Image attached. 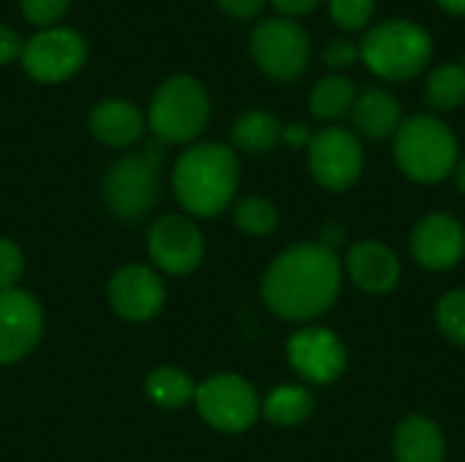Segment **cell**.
Segmentation results:
<instances>
[{"label":"cell","instance_id":"cell-29","mask_svg":"<svg viewBox=\"0 0 465 462\" xmlns=\"http://www.w3.org/2000/svg\"><path fill=\"white\" fill-rule=\"evenodd\" d=\"M22 272H25L22 251L11 240H3L0 237V291L14 289L19 283Z\"/></svg>","mask_w":465,"mask_h":462},{"label":"cell","instance_id":"cell-16","mask_svg":"<svg viewBox=\"0 0 465 462\" xmlns=\"http://www.w3.org/2000/svg\"><path fill=\"white\" fill-rule=\"evenodd\" d=\"M401 272L403 267L398 253L381 240L351 242L343 259V275H349V280L371 297L395 291L401 283Z\"/></svg>","mask_w":465,"mask_h":462},{"label":"cell","instance_id":"cell-19","mask_svg":"<svg viewBox=\"0 0 465 462\" xmlns=\"http://www.w3.org/2000/svg\"><path fill=\"white\" fill-rule=\"evenodd\" d=\"M144 131L139 109L123 98H106L90 112V133L106 147H128Z\"/></svg>","mask_w":465,"mask_h":462},{"label":"cell","instance_id":"cell-27","mask_svg":"<svg viewBox=\"0 0 465 462\" xmlns=\"http://www.w3.org/2000/svg\"><path fill=\"white\" fill-rule=\"evenodd\" d=\"M376 14V0H330V16L341 30H362Z\"/></svg>","mask_w":465,"mask_h":462},{"label":"cell","instance_id":"cell-37","mask_svg":"<svg viewBox=\"0 0 465 462\" xmlns=\"http://www.w3.org/2000/svg\"><path fill=\"white\" fill-rule=\"evenodd\" d=\"M452 177H455V185H458V191H460V193L465 196V158L460 161V163H458V169H455V174H452Z\"/></svg>","mask_w":465,"mask_h":462},{"label":"cell","instance_id":"cell-23","mask_svg":"<svg viewBox=\"0 0 465 462\" xmlns=\"http://www.w3.org/2000/svg\"><path fill=\"white\" fill-rule=\"evenodd\" d=\"M425 103L433 112H455L465 103V65L444 63L425 82Z\"/></svg>","mask_w":465,"mask_h":462},{"label":"cell","instance_id":"cell-20","mask_svg":"<svg viewBox=\"0 0 465 462\" xmlns=\"http://www.w3.org/2000/svg\"><path fill=\"white\" fill-rule=\"evenodd\" d=\"M316 411V395L305 384H281L267 392L262 403V417L278 428H297Z\"/></svg>","mask_w":465,"mask_h":462},{"label":"cell","instance_id":"cell-22","mask_svg":"<svg viewBox=\"0 0 465 462\" xmlns=\"http://www.w3.org/2000/svg\"><path fill=\"white\" fill-rule=\"evenodd\" d=\"M354 101H357L354 82L341 74H332V76H324L316 82V87L311 90V98H308V109L316 120L332 123V120L351 114Z\"/></svg>","mask_w":465,"mask_h":462},{"label":"cell","instance_id":"cell-5","mask_svg":"<svg viewBox=\"0 0 465 462\" xmlns=\"http://www.w3.org/2000/svg\"><path fill=\"white\" fill-rule=\"evenodd\" d=\"M210 120V98L199 79L193 76H172L166 79L153 101L147 123L153 133L166 144L193 142Z\"/></svg>","mask_w":465,"mask_h":462},{"label":"cell","instance_id":"cell-10","mask_svg":"<svg viewBox=\"0 0 465 462\" xmlns=\"http://www.w3.org/2000/svg\"><path fill=\"white\" fill-rule=\"evenodd\" d=\"M87 57L84 38L71 27H49L35 33L22 46V65L30 79L41 84H57L71 79Z\"/></svg>","mask_w":465,"mask_h":462},{"label":"cell","instance_id":"cell-31","mask_svg":"<svg viewBox=\"0 0 465 462\" xmlns=\"http://www.w3.org/2000/svg\"><path fill=\"white\" fill-rule=\"evenodd\" d=\"M215 3L234 19H253L262 14L267 0H215Z\"/></svg>","mask_w":465,"mask_h":462},{"label":"cell","instance_id":"cell-21","mask_svg":"<svg viewBox=\"0 0 465 462\" xmlns=\"http://www.w3.org/2000/svg\"><path fill=\"white\" fill-rule=\"evenodd\" d=\"M281 131H283V125L272 112L251 109L237 117L234 128H232V142L242 152L262 155V152H270L281 142Z\"/></svg>","mask_w":465,"mask_h":462},{"label":"cell","instance_id":"cell-18","mask_svg":"<svg viewBox=\"0 0 465 462\" xmlns=\"http://www.w3.org/2000/svg\"><path fill=\"white\" fill-rule=\"evenodd\" d=\"M349 117H351V131L365 139H390L406 120L401 101L390 90H381V87L362 90Z\"/></svg>","mask_w":465,"mask_h":462},{"label":"cell","instance_id":"cell-2","mask_svg":"<svg viewBox=\"0 0 465 462\" xmlns=\"http://www.w3.org/2000/svg\"><path fill=\"white\" fill-rule=\"evenodd\" d=\"M172 185L191 215L213 218L232 204L240 188V161L226 144H193L177 158Z\"/></svg>","mask_w":465,"mask_h":462},{"label":"cell","instance_id":"cell-4","mask_svg":"<svg viewBox=\"0 0 465 462\" xmlns=\"http://www.w3.org/2000/svg\"><path fill=\"white\" fill-rule=\"evenodd\" d=\"M433 57L430 33L409 19H390L371 27L360 44V60L387 82L420 76Z\"/></svg>","mask_w":465,"mask_h":462},{"label":"cell","instance_id":"cell-33","mask_svg":"<svg viewBox=\"0 0 465 462\" xmlns=\"http://www.w3.org/2000/svg\"><path fill=\"white\" fill-rule=\"evenodd\" d=\"M346 242H349V231H346V226H343V223L330 221V223H324V226H322L319 245H324L327 251H335V253H338Z\"/></svg>","mask_w":465,"mask_h":462},{"label":"cell","instance_id":"cell-7","mask_svg":"<svg viewBox=\"0 0 465 462\" xmlns=\"http://www.w3.org/2000/svg\"><path fill=\"white\" fill-rule=\"evenodd\" d=\"M251 54L256 65L275 82H294L308 71L311 35L289 16H272L253 27Z\"/></svg>","mask_w":465,"mask_h":462},{"label":"cell","instance_id":"cell-14","mask_svg":"<svg viewBox=\"0 0 465 462\" xmlns=\"http://www.w3.org/2000/svg\"><path fill=\"white\" fill-rule=\"evenodd\" d=\"M44 335V310L22 289L0 291V365L25 359Z\"/></svg>","mask_w":465,"mask_h":462},{"label":"cell","instance_id":"cell-34","mask_svg":"<svg viewBox=\"0 0 465 462\" xmlns=\"http://www.w3.org/2000/svg\"><path fill=\"white\" fill-rule=\"evenodd\" d=\"M281 139H283L289 147H308L311 139H313V133H311V128H308L305 123H289V125H283Z\"/></svg>","mask_w":465,"mask_h":462},{"label":"cell","instance_id":"cell-30","mask_svg":"<svg viewBox=\"0 0 465 462\" xmlns=\"http://www.w3.org/2000/svg\"><path fill=\"white\" fill-rule=\"evenodd\" d=\"M322 57H324V63H327L330 68L341 71V68H349V65H354V63L360 60V46L351 44L349 38H332V41L324 46Z\"/></svg>","mask_w":465,"mask_h":462},{"label":"cell","instance_id":"cell-1","mask_svg":"<svg viewBox=\"0 0 465 462\" xmlns=\"http://www.w3.org/2000/svg\"><path fill=\"white\" fill-rule=\"evenodd\" d=\"M343 278V261L335 251L319 242H297L267 267L262 300L278 319L308 324L338 302Z\"/></svg>","mask_w":465,"mask_h":462},{"label":"cell","instance_id":"cell-8","mask_svg":"<svg viewBox=\"0 0 465 462\" xmlns=\"http://www.w3.org/2000/svg\"><path fill=\"white\" fill-rule=\"evenodd\" d=\"M311 177L330 193L351 191L365 172V150L360 136L343 125H327L308 144Z\"/></svg>","mask_w":465,"mask_h":462},{"label":"cell","instance_id":"cell-17","mask_svg":"<svg viewBox=\"0 0 465 462\" xmlns=\"http://www.w3.org/2000/svg\"><path fill=\"white\" fill-rule=\"evenodd\" d=\"M392 455H395V462H444L447 460V438L433 417L409 414L395 428Z\"/></svg>","mask_w":465,"mask_h":462},{"label":"cell","instance_id":"cell-26","mask_svg":"<svg viewBox=\"0 0 465 462\" xmlns=\"http://www.w3.org/2000/svg\"><path fill=\"white\" fill-rule=\"evenodd\" d=\"M436 327L441 338L465 349V289H452L436 302Z\"/></svg>","mask_w":465,"mask_h":462},{"label":"cell","instance_id":"cell-36","mask_svg":"<svg viewBox=\"0 0 465 462\" xmlns=\"http://www.w3.org/2000/svg\"><path fill=\"white\" fill-rule=\"evenodd\" d=\"M436 3L452 16H465V0H436Z\"/></svg>","mask_w":465,"mask_h":462},{"label":"cell","instance_id":"cell-11","mask_svg":"<svg viewBox=\"0 0 465 462\" xmlns=\"http://www.w3.org/2000/svg\"><path fill=\"white\" fill-rule=\"evenodd\" d=\"M286 359L292 370L313 387H327L346 373V343L327 327H302L286 343Z\"/></svg>","mask_w":465,"mask_h":462},{"label":"cell","instance_id":"cell-15","mask_svg":"<svg viewBox=\"0 0 465 462\" xmlns=\"http://www.w3.org/2000/svg\"><path fill=\"white\" fill-rule=\"evenodd\" d=\"M166 302L163 280L142 264H128L109 280V305L125 321H147Z\"/></svg>","mask_w":465,"mask_h":462},{"label":"cell","instance_id":"cell-24","mask_svg":"<svg viewBox=\"0 0 465 462\" xmlns=\"http://www.w3.org/2000/svg\"><path fill=\"white\" fill-rule=\"evenodd\" d=\"M144 392L155 406L172 411V408H183L185 403L193 400L196 384L191 381L188 373H183L177 368H155L144 381Z\"/></svg>","mask_w":465,"mask_h":462},{"label":"cell","instance_id":"cell-32","mask_svg":"<svg viewBox=\"0 0 465 462\" xmlns=\"http://www.w3.org/2000/svg\"><path fill=\"white\" fill-rule=\"evenodd\" d=\"M22 46H25V44H22L19 33L11 30V27H5V25H0V65H5V63L22 57Z\"/></svg>","mask_w":465,"mask_h":462},{"label":"cell","instance_id":"cell-25","mask_svg":"<svg viewBox=\"0 0 465 462\" xmlns=\"http://www.w3.org/2000/svg\"><path fill=\"white\" fill-rule=\"evenodd\" d=\"M234 223L251 237H267L278 229V207L264 196H245L234 207Z\"/></svg>","mask_w":465,"mask_h":462},{"label":"cell","instance_id":"cell-35","mask_svg":"<svg viewBox=\"0 0 465 462\" xmlns=\"http://www.w3.org/2000/svg\"><path fill=\"white\" fill-rule=\"evenodd\" d=\"M270 3L286 16H302V14H311L322 0H270Z\"/></svg>","mask_w":465,"mask_h":462},{"label":"cell","instance_id":"cell-28","mask_svg":"<svg viewBox=\"0 0 465 462\" xmlns=\"http://www.w3.org/2000/svg\"><path fill=\"white\" fill-rule=\"evenodd\" d=\"M19 3H22L25 19L38 27H49V25L60 22L71 5V0H19Z\"/></svg>","mask_w":465,"mask_h":462},{"label":"cell","instance_id":"cell-12","mask_svg":"<svg viewBox=\"0 0 465 462\" xmlns=\"http://www.w3.org/2000/svg\"><path fill=\"white\" fill-rule=\"evenodd\" d=\"M409 251L422 270L447 272L463 261L465 226L452 212H428L409 234Z\"/></svg>","mask_w":465,"mask_h":462},{"label":"cell","instance_id":"cell-9","mask_svg":"<svg viewBox=\"0 0 465 462\" xmlns=\"http://www.w3.org/2000/svg\"><path fill=\"white\" fill-rule=\"evenodd\" d=\"M193 400L199 417L221 433H245L262 417V400L256 389L234 373H221L202 381Z\"/></svg>","mask_w":465,"mask_h":462},{"label":"cell","instance_id":"cell-3","mask_svg":"<svg viewBox=\"0 0 465 462\" xmlns=\"http://www.w3.org/2000/svg\"><path fill=\"white\" fill-rule=\"evenodd\" d=\"M395 163L420 185H439L455 174L460 163V144L455 131L436 114H414L395 131Z\"/></svg>","mask_w":465,"mask_h":462},{"label":"cell","instance_id":"cell-6","mask_svg":"<svg viewBox=\"0 0 465 462\" xmlns=\"http://www.w3.org/2000/svg\"><path fill=\"white\" fill-rule=\"evenodd\" d=\"M163 147L150 144L139 155L114 161L104 177V202L120 221H142L158 202V166Z\"/></svg>","mask_w":465,"mask_h":462},{"label":"cell","instance_id":"cell-13","mask_svg":"<svg viewBox=\"0 0 465 462\" xmlns=\"http://www.w3.org/2000/svg\"><path fill=\"white\" fill-rule=\"evenodd\" d=\"M147 251L158 270L169 275H188L204 259V237L191 218L163 215L150 226Z\"/></svg>","mask_w":465,"mask_h":462}]
</instances>
